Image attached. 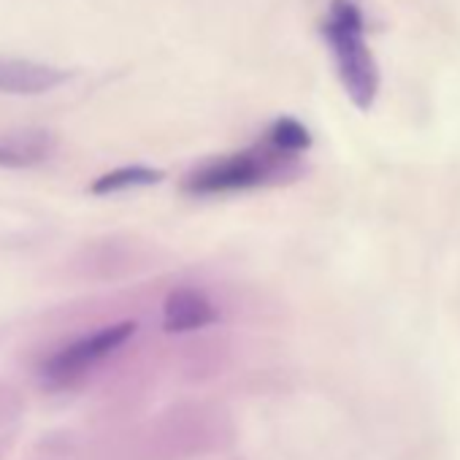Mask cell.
Listing matches in <instances>:
<instances>
[{
    "mask_svg": "<svg viewBox=\"0 0 460 460\" xmlns=\"http://www.w3.org/2000/svg\"><path fill=\"white\" fill-rule=\"evenodd\" d=\"M234 441L236 425L222 406L190 401L114 436L101 460H190L225 452Z\"/></svg>",
    "mask_w": 460,
    "mask_h": 460,
    "instance_id": "6da1fadb",
    "label": "cell"
},
{
    "mask_svg": "<svg viewBox=\"0 0 460 460\" xmlns=\"http://www.w3.org/2000/svg\"><path fill=\"white\" fill-rule=\"evenodd\" d=\"M301 173H304L301 157L282 155L266 141H261L250 149L211 157L195 165L184 176L181 190L195 198H214V195H234V192L288 184Z\"/></svg>",
    "mask_w": 460,
    "mask_h": 460,
    "instance_id": "7a4b0ae2",
    "label": "cell"
},
{
    "mask_svg": "<svg viewBox=\"0 0 460 460\" xmlns=\"http://www.w3.org/2000/svg\"><path fill=\"white\" fill-rule=\"evenodd\" d=\"M136 336L133 320H111L95 325L93 331L76 333L63 341L52 352H47L39 363V382L49 393H66L84 387L98 371H103L111 360H117Z\"/></svg>",
    "mask_w": 460,
    "mask_h": 460,
    "instance_id": "3957f363",
    "label": "cell"
},
{
    "mask_svg": "<svg viewBox=\"0 0 460 460\" xmlns=\"http://www.w3.org/2000/svg\"><path fill=\"white\" fill-rule=\"evenodd\" d=\"M323 36L333 55V66L347 98L363 111L371 109L379 93V68L366 41L363 12L355 0H333Z\"/></svg>",
    "mask_w": 460,
    "mask_h": 460,
    "instance_id": "277c9868",
    "label": "cell"
},
{
    "mask_svg": "<svg viewBox=\"0 0 460 460\" xmlns=\"http://www.w3.org/2000/svg\"><path fill=\"white\" fill-rule=\"evenodd\" d=\"M155 263V252L141 244L138 239H95L87 244L76 261H74V274L82 279H95V282H114L125 279L130 274H138Z\"/></svg>",
    "mask_w": 460,
    "mask_h": 460,
    "instance_id": "5b68a950",
    "label": "cell"
},
{
    "mask_svg": "<svg viewBox=\"0 0 460 460\" xmlns=\"http://www.w3.org/2000/svg\"><path fill=\"white\" fill-rule=\"evenodd\" d=\"M163 328L168 333H200L219 323V306L200 288H173L163 301Z\"/></svg>",
    "mask_w": 460,
    "mask_h": 460,
    "instance_id": "8992f818",
    "label": "cell"
},
{
    "mask_svg": "<svg viewBox=\"0 0 460 460\" xmlns=\"http://www.w3.org/2000/svg\"><path fill=\"white\" fill-rule=\"evenodd\" d=\"M71 76L55 66L36 63V60H0V93L4 95H47L63 87Z\"/></svg>",
    "mask_w": 460,
    "mask_h": 460,
    "instance_id": "52a82bcc",
    "label": "cell"
},
{
    "mask_svg": "<svg viewBox=\"0 0 460 460\" xmlns=\"http://www.w3.org/2000/svg\"><path fill=\"white\" fill-rule=\"evenodd\" d=\"M58 149V138L44 128H22L0 133V168H33L47 163Z\"/></svg>",
    "mask_w": 460,
    "mask_h": 460,
    "instance_id": "ba28073f",
    "label": "cell"
},
{
    "mask_svg": "<svg viewBox=\"0 0 460 460\" xmlns=\"http://www.w3.org/2000/svg\"><path fill=\"white\" fill-rule=\"evenodd\" d=\"M230 360V344L222 336H208V339H198L192 344L184 347L181 352V376L190 382H206L217 374H222V368Z\"/></svg>",
    "mask_w": 460,
    "mask_h": 460,
    "instance_id": "9c48e42d",
    "label": "cell"
},
{
    "mask_svg": "<svg viewBox=\"0 0 460 460\" xmlns=\"http://www.w3.org/2000/svg\"><path fill=\"white\" fill-rule=\"evenodd\" d=\"M163 176L165 173L160 168H149V165H122V168H114V171L101 173L90 184V192L106 198V195H117V192H128V190L160 184Z\"/></svg>",
    "mask_w": 460,
    "mask_h": 460,
    "instance_id": "30bf717a",
    "label": "cell"
},
{
    "mask_svg": "<svg viewBox=\"0 0 460 460\" xmlns=\"http://www.w3.org/2000/svg\"><path fill=\"white\" fill-rule=\"evenodd\" d=\"M263 141L269 146H274L277 152H282V155L301 157L312 146V133H309V128L301 119H296V117H279L277 122H271V128L266 130V138Z\"/></svg>",
    "mask_w": 460,
    "mask_h": 460,
    "instance_id": "8fae6325",
    "label": "cell"
},
{
    "mask_svg": "<svg viewBox=\"0 0 460 460\" xmlns=\"http://www.w3.org/2000/svg\"><path fill=\"white\" fill-rule=\"evenodd\" d=\"M20 411H22V398H20V393H17L14 387H9V385L0 382V428L6 430V428L20 417Z\"/></svg>",
    "mask_w": 460,
    "mask_h": 460,
    "instance_id": "7c38bea8",
    "label": "cell"
}]
</instances>
